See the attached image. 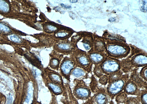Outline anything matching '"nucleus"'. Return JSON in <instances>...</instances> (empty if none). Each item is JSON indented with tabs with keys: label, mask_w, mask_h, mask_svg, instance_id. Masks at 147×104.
Returning a JSON list of instances; mask_svg holds the SVG:
<instances>
[{
	"label": "nucleus",
	"mask_w": 147,
	"mask_h": 104,
	"mask_svg": "<svg viewBox=\"0 0 147 104\" xmlns=\"http://www.w3.org/2000/svg\"><path fill=\"white\" fill-rule=\"evenodd\" d=\"M129 77L128 74L123 75L120 78L108 84L106 88V92L110 99H115L117 95L123 91L125 85L128 80Z\"/></svg>",
	"instance_id": "obj_1"
},
{
	"label": "nucleus",
	"mask_w": 147,
	"mask_h": 104,
	"mask_svg": "<svg viewBox=\"0 0 147 104\" xmlns=\"http://www.w3.org/2000/svg\"><path fill=\"white\" fill-rule=\"evenodd\" d=\"M73 93L77 100L86 101L91 97L92 92L90 87L83 80H77Z\"/></svg>",
	"instance_id": "obj_2"
},
{
	"label": "nucleus",
	"mask_w": 147,
	"mask_h": 104,
	"mask_svg": "<svg viewBox=\"0 0 147 104\" xmlns=\"http://www.w3.org/2000/svg\"><path fill=\"white\" fill-rule=\"evenodd\" d=\"M100 66L104 74L107 76L120 71L122 66L120 62L111 59L104 61Z\"/></svg>",
	"instance_id": "obj_3"
},
{
	"label": "nucleus",
	"mask_w": 147,
	"mask_h": 104,
	"mask_svg": "<svg viewBox=\"0 0 147 104\" xmlns=\"http://www.w3.org/2000/svg\"><path fill=\"white\" fill-rule=\"evenodd\" d=\"M92 97L94 104H109L110 102L105 88H99Z\"/></svg>",
	"instance_id": "obj_4"
},
{
	"label": "nucleus",
	"mask_w": 147,
	"mask_h": 104,
	"mask_svg": "<svg viewBox=\"0 0 147 104\" xmlns=\"http://www.w3.org/2000/svg\"><path fill=\"white\" fill-rule=\"evenodd\" d=\"M123 91L128 95L140 96L141 89L138 87L136 84L131 79H129L125 85Z\"/></svg>",
	"instance_id": "obj_5"
},
{
	"label": "nucleus",
	"mask_w": 147,
	"mask_h": 104,
	"mask_svg": "<svg viewBox=\"0 0 147 104\" xmlns=\"http://www.w3.org/2000/svg\"><path fill=\"white\" fill-rule=\"evenodd\" d=\"M130 79L136 83L141 90L147 89V81L142 78L140 75L138 74L136 71L132 74Z\"/></svg>",
	"instance_id": "obj_6"
},
{
	"label": "nucleus",
	"mask_w": 147,
	"mask_h": 104,
	"mask_svg": "<svg viewBox=\"0 0 147 104\" xmlns=\"http://www.w3.org/2000/svg\"><path fill=\"white\" fill-rule=\"evenodd\" d=\"M74 64L71 61L66 60L61 65V71L66 76H69L72 70L74 68Z\"/></svg>",
	"instance_id": "obj_7"
},
{
	"label": "nucleus",
	"mask_w": 147,
	"mask_h": 104,
	"mask_svg": "<svg viewBox=\"0 0 147 104\" xmlns=\"http://www.w3.org/2000/svg\"><path fill=\"white\" fill-rule=\"evenodd\" d=\"M107 50L111 54L116 55L124 54L127 51L124 47L120 45H111L108 47Z\"/></svg>",
	"instance_id": "obj_8"
},
{
	"label": "nucleus",
	"mask_w": 147,
	"mask_h": 104,
	"mask_svg": "<svg viewBox=\"0 0 147 104\" xmlns=\"http://www.w3.org/2000/svg\"><path fill=\"white\" fill-rule=\"evenodd\" d=\"M147 63L146 57L142 55L138 56L134 58L132 61V64L136 68L143 67L146 66Z\"/></svg>",
	"instance_id": "obj_9"
},
{
	"label": "nucleus",
	"mask_w": 147,
	"mask_h": 104,
	"mask_svg": "<svg viewBox=\"0 0 147 104\" xmlns=\"http://www.w3.org/2000/svg\"><path fill=\"white\" fill-rule=\"evenodd\" d=\"M87 71L82 68H77L73 69L72 72L73 76L78 78H87L88 75Z\"/></svg>",
	"instance_id": "obj_10"
},
{
	"label": "nucleus",
	"mask_w": 147,
	"mask_h": 104,
	"mask_svg": "<svg viewBox=\"0 0 147 104\" xmlns=\"http://www.w3.org/2000/svg\"><path fill=\"white\" fill-rule=\"evenodd\" d=\"M128 95L124 91L119 93L115 97V101L117 104L124 103L126 100Z\"/></svg>",
	"instance_id": "obj_11"
},
{
	"label": "nucleus",
	"mask_w": 147,
	"mask_h": 104,
	"mask_svg": "<svg viewBox=\"0 0 147 104\" xmlns=\"http://www.w3.org/2000/svg\"><path fill=\"white\" fill-rule=\"evenodd\" d=\"M122 75H123V72L120 70L117 72H115V73L111 74V75H109L108 77V84L112 83L113 82L120 78L121 77Z\"/></svg>",
	"instance_id": "obj_12"
},
{
	"label": "nucleus",
	"mask_w": 147,
	"mask_h": 104,
	"mask_svg": "<svg viewBox=\"0 0 147 104\" xmlns=\"http://www.w3.org/2000/svg\"><path fill=\"white\" fill-rule=\"evenodd\" d=\"M90 57L92 62L96 64H98L101 63L103 60V56L96 53H93L91 54Z\"/></svg>",
	"instance_id": "obj_13"
},
{
	"label": "nucleus",
	"mask_w": 147,
	"mask_h": 104,
	"mask_svg": "<svg viewBox=\"0 0 147 104\" xmlns=\"http://www.w3.org/2000/svg\"><path fill=\"white\" fill-rule=\"evenodd\" d=\"M124 104H141L140 103V96L136 97H127Z\"/></svg>",
	"instance_id": "obj_14"
},
{
	"label": "nucleus",
	"mask_w": 147,
	"mask_h": 104,
	"mask_svg": "<svg viewBox=\"0 0 147 104\" xmlns=\"http://www.w3.org/2000/svg\"><path fill=\"white\" fill-rule=\"evenodd\" d=\"M140 97L141 104H147V89L141 90Z\"/></svg>",
	"instance_id": "obj_15"
},
{
	"label": "nucleus",
	"mask_w": 147,
	"mask_h": 104,
	"mask_svg": "<svg viewBox=\"0 0 147 104\" xmlns=\"http://www.w3.org/2000/svg\"><path fill=\"white\" fill-rule=\"evenodd\" d=\"M90 88L91 90L92 93H94L96 91L99 89L98 87V82L96 81L95 79H94L92 80L91 83H90Z\"/></svg>",
	"instance_id": "obj_16"
},
{
	"label": "nucleus",
	"mask_w": 147,
	"mask_h": 104,
	"mask_svg": "<svg viewBox=\"0 0 147 104\" xmlns=\"http://www.w3.org/2000/svg\"><path fill=\"white\" fill-rule=\"evenodd\" d=\"M10 32L11 30L8 26L2 22H0V32L7 33Z\"/></svg>",
	"instance_id": "obj_17"
},
{
	"label": "nucleus",
	"mask_w": 147,
	"mask_h": 104,
	"mask_svg": "<svg viewBox=\"0 0 147 104\" xmlns=\"http://www.w3.org/2000/svg\"><path fill=\"white\" fill-rule=\"evenodd\" d=\"M49 86L51 88V89L53 91L54 93H56V94H60V93H62L63 90L60 87L52 84V83L49 84Z\"/></svg>",
	"instance_id": "obj_18"
},
{
	"label": "nucleus",
	"mask_w": 147,
	"mask_h": 104,
	"mask_svg": "<svg viewBox=\"0 0 147 104\" xmlns=\"http://www.w3.org/2000/svg\"><path fill=\"white\" fill-rule=\"evenodd\" d=\"M140 76L145 81H147V68L146 66H144L140 72Z\"/></svg>",
	"instance_id": "obj_19"
},
{
	"label": "nucleus",
	"mask_w": 147,
	"mask_h": 104,
	"mask_svg": "<svg viewBox=\"0 0 147 104\" xmlns=\"http://www.w3.org/2000/svg\"><path fill=\"white\" fill-rule=\"evenodd\" d=\"M94 73L95 75L99 78L104 75L103 72L101 69L100 66H96L95 67L94 70Z\"/></svg>",
	"instance_id": "obj_20"
},
{
	"label": "nucleus",
	"mask_w": 147,
	"mask_h": 104,
	"mask_svg": "<svg viewBox=\"0 0 147 104\" xmlns=\"http://www.w3.org/2000/svg\"><path fill=\"white\" fill-rule=\"evenodd\" d=\"M108 78L107 75H103L100 78L99 83L102 85H106L108 83Z\"/></svg>",
	"instance_id": "obj_21"
},
{
	"label": "nucleus",
	"mask_w": 147,
	"mask_h": 104,
	"mask_svg": "<svg viewBox=\"0 0 147 104\" xmlns=\"http://www.w3.org/2000/svg\"><path fill=\"white\" fill-rule=\"evenodd\" d=\"M10 40L11 41L15 43H20L21 42V40L20 38L16 35L12 34L9 36Z\"/></svg>",
	"instance_id": "obj_22"
},
{
	"label": "nucleus",
	"mask_w": 147,
	"mask_h": 104,
	"mask_svg": "<svg viewBox=\"0 0 147 104\" xmlns=\"http://www.w3.org/2000/svg\"><path fill=\"white\" fill-rule=\"evenodd\" d=\"M58 46L60 48L64 50H68L70 48V46L69 44H59Z\"/></svg>",
	"instance_id": "obj_23"
},
{
	"label": "nucleus",
	"mask_w": 147,
	"mask_h": 104,
	"mask_svg": "<svg viewBox=\"0 0 147 104\" xmlns=\"http://www.w3.org/2000/svg\"><path fill=\"white\" fill-rule=\"evenodd\" d=\"M52 77L54 81L57 82H61V78L58 75L53 74L52 75Z\"/></svg>",
	"instance_id": "obj_24"
},
{
	"label": "nucleus",
	"mask_w": 147,
	"mask_h": 104,
	"mask_svg": "<svg viewBox=\"0 0 147 104\" xmlns=\"http://www.w3.org/2000/svg\"><path fill=\"white\" fill-rule=\"evenodd\" d=\"M47 28L49 30L53 32L57 30V28L55 26L51 25H48L47 26Z\"/></svg>",
	"instance_id": "obj_25"
},
{
	"label": "nucleus",
	"mask_w": 147,
	"mask_h": 104,
	"mask_svg": "<svg viewBox=\"0 0 147 104\" xmlns=\"http://www.w3.org/2000/svg\"><path fill=\"white\" fill-rule=\"evenodd\" d=\"M67 35V33L65 32H59L56 34L57 37L61 38L66 37Z\"/></svg>",
	"instance_id": "obj_26"
},
{
	"label": "nucleus",
	"mask_w": 147,
	"mask_h": 104,
	"mask_svg": "<svg viewBox=\"0 0 147 104\" xmlns=\"http://www.w3.org/2000/svg\"><path fill=\"white\" fill-rule=\"evenodd\" d=\"M84 103L82 104H94V102H93L92 97H91L88 99L86 100Z\"/></svg>",
	"instance_id": "obj_27"
},
{
	"label": "nucleus",
	"mask_w": 147,
	"mask_h": 104,
	"mask_svg": "<svg viewBox=\"0 0 147 104\" xmlns=\"http://www.w3.org/2000/svg\"><path fill=\"white\" fill-rule=\"evenodd\" d=\"M83 45L86 50H88L90 49V44L89 43H88V42H84Z\"/></svg>",
	"instance_id": "obj_28"
},
{
	"label": "nucleus",
	"mask_w": 147,
	"mask_h": 104,
	"mask_svg": "<svg viewBox=\"0 0 147 104\" xmlns=\"http://www.w3.org/2000/svg\"><path fill=\"white\" fill-rule=\"evenodd\" d=\"M52 66L56 67L59 64V62L57 59H54L52 61Z\"/></svg>",
	"instance_id": "obj_29"
},
{
	"label": "nucleus",
	"mask_w": 147,
	"mask_h": 104,
	"mask_svg": "<svg viewBox=\"0 0 147 104\" xmlns=\"http://www.w3.org/2000/svg\"><path fill=\"white\" fill-rule=\"evenodd\" d=\"M143 2V5L142 7H141L142 10L144 11H146L147 10V6H146V2Z\"/></svg>",
	"instance_id": "obj_30"
},
{
	"label": "nucleus",
	"mask_w": 147,
	"mask_h": 104,
	"mask_svg": "<svg viewBox=\"0 0 147 104\" xmlns=\"http://www.w3.org/2000/svg\"><path fill=\"white\" fill-rule=\"evenodd\" d=\"M61 6H62V7L65 8L66 9H69L70 8H71V6H68V5H65L63 4H61Z\"/></svg>",
	"instance_id": "obj_31"
},
{
	"label": "nucleus",
	"mask_w": 147,
	"mask_h": 104,
	"mask_svg": "<svg viewBox=\"0 0 147 104\" xmlns=\"http://www.w3.org/2000/svg\"><path fill=\"white\" fill-rule=\"evenodd\" d=\"M115 19L114 18H110V19H109V21L110 22H113L115 21Z\"/></svg>",
	"instance_id": "obj_32"
},
{
	"label": "nucleus",
	"mask_w": 147,
	"mask_h": 104,
	"mask_svg": "<svg viewBox=\"0 0 147 104\" xmlns=\"http://www.w3.org/2000/svg\"><path fill=\"white\" fill-rule=\"evenodd\" d=\"M109 104H115V103L113 102V100H111L109 103Z\"/></svg>",
	"instance_id": "obj_33"
},
{
	"label": "nucleus",
	"mask_w": 147,
	"mask_h": 104,
	"mask_svg": "<svg viewBox=\"0 0 147 104\" xmlns=\"http://www.w3.org/2000/svg\"><path fill=\"white\" fill-rule=\"evenodd\" d=\"M71 3H76L78 2V1H70Z\"/></svg>",
	"instance_id": "obj_34"
}]
</instances>
